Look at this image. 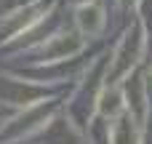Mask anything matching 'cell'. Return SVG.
Masks as SVG:
<instances>
[{"label": "cell", "mask_w": 152, "mask_h": 144, "mask_svg": "<svg viewBox=\"0 0 152 144\" xmlns=\"http://www.w3.org/2000/svg\"><path fill=\"white\" fill-rule=\"evenodd\" d=\"M75 19H77V27L86 35H99L102 27H104V11L99 5H94V3H83L77 8V16Z\"/></svg>", "instance_id": "6da1fadb"}, {"label": "cell", "mask_w": 152, "mask_h": 144, "mask_svg": "<svg viewBox=\"0 0 152 144\" xmlns=\"http://www.w3.org/2000/svg\"><path fill=\"white\" fill-rule=\"evenodd\" d=\"M134 123V120H131ZM128 123V118H120L115 126H112V142L115 144H136V136H134V126Z\"/></svg>", "instance_id": "7a4b0ae2"}, {"label": "cell", "mask_w": 152, "mask_h": 144, "mask_svg": "<svg viewBox=\"0 0 152 144\" xmlns=\"http://www.w3.org/2000/svg\"><path fill=\"white\" fill-rule=\"evenodd\" d=\"M118 91H112V94H104L102 96V112L104 115H115V110H118Z\"/></svg>", "instance_id": "3957f363"}]
</instances>
